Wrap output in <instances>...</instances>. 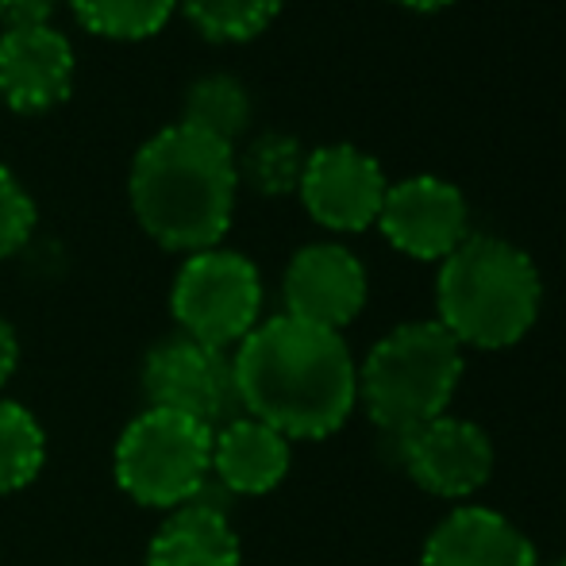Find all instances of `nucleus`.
Returning a JSON list of instances; mask_svg holds the SVG:
<instances>
[{
  "label": "nucleus",
  "instance_id": "obj_12",
  "mask_svg": "<svg viewBox=\"0 0 566 566\" xmlns=\"http://www.w3.org/2000/svg\"><path fill=\"white\" fill-rule=\"evenodd\" d=\"M74 43L54 23L0 31V101L20 116H43L74 93Z\"/></svg>",
  "mask_w": 566,
  "mask_h": 566
},
{
  "label": "nucleus",
  "instance_id": "obj_21",
  "mask_svg": "<svg viewBox=\"0 0 566 566\" xmlns=\"http://www.w3.org/2000/svg\"><path fill=\"white\" fill-rule=\"evenodd\" d=\"M35 224H39L35 197L23 189V181L8 166H0V262L20 254L31 243Z\"/></svg>",
  "mask_w": 566,
  "mask_h": 566
},
{
  "label": "nucleus",
  "instance_id": "obj_17",
  "mask_svg": "<svg viewBox=\"0 0 566 566\" xmlns=\"http://www.w3.org/2000/svg\"><path fill=\"white\" fill-rule=\"evenodd\" d=\"M308 150L290 132H259L235 150L239 189H251L259 197H290L297 193L305 174Z\"/></svg>",
  "mask_w": 566,
  "mask_h": 566
},
{
  "label": "nucleus",
  "instance_id": "obj_7",
  "mask_svg": "<svg viewBox=\"0 0 566 566\" xmlns=\"http://www.w3.org/2000/svg\"><path fill=\"white\" fill-rule=\"evenodd\" d=\"M139 386L147 405L186 412L209 428H220L224 420L239 417L231 350L205 347L181 332L158 339L143 355Z\"/></svg>",
  "mask_w": 566,
  "mask_h": 566
},
{
  "label": "nucleus",
  "instance_id": "obj_6",
  "mask_svg": "<svg viewBox=\"0 0 566 566\" xmlns=\"http://www.w3.org/2000/svg\"><path fill=\"white\" fill-rule=\"evenodd\" d=\"M262 274L247 254L231 247L186 254L170 285V316L181 336L217 350H235L262 316Z\"/></svg>",
  "mask_w": 566,
  "mask_h": 566
},
{
  "label": "nucleus",
  "instance_id": "obj_2",
  "mask_svg": "<svg viewBox=\"0 0 566 566\" xmlns=\"http://www.w3.org/2000/svg\"><path fill=\"white\" fill-rule=\"evenodd\" d=\"M235 150L186 124L150 135L127 170L135 224L158 247L197 254L220 247L235 220Z\"/></svg>",
  "mask_w": 566,
  "mask_h": 566
},
{
  "label": "nucleus",
  "instance_id": "obj_10",
  "mask_svg": "<svg viewBox=\"0 0 566 566\" xmlns=\"http://www.w3.org/2000/svg\"><path fill=\"white\" fill-rule=\"evenodd\" d=\"M374 228L405 259L443 262L470 235V205L440 174H412L386 189Z\"/></svg>",
  "mask_w": 566,
  "mask_h": 566
},
{
  "label": "nucleus",
  "instance_id": "obj_20",
  "mask_svg": "<svg viewBox=\"0 0 566 566\" xmlns=\"http://www.w3.org/2000/svg\"><path fill=\"white\" fill-rule=\"evenodd\" d=\"M285 0H181V12L209 43H251L282 15Z\"/></svg>",
  "mask_w": 566,
  "mask_h": 566
},
{
  "label": "nucleus",
  "instance_id": "obj_13",
  "mask_svg": "<svg viewBox=\"0 0 566 566\" xmlns=\"http://www.w3.org/2000/svg\"><path fill=\"white\" fill-rule=\"evenodd\" d=\"M536 544L521 524L490 505H451L420 547V566H539Z\"/></svg>",
  "mask_w": 566,
  "mask_h": 566
},
{
  "label": "nucleus",
  "instance_id": "obj_18",
  "mask_svg": "<svg viewBox=\"0 0 566 566\" xmlns=\"http://www.w3.org/2000/svg\"><path fill=\"white\" fill-rule=\"evenodd\" d=\"M46 467V428L28 405L0 397V497L20 493Z\"/></svg>",
  "mask_w": 566,
  "mask_h": 566
},
{
  "label": "nucleus",
  "instance_id": "obj_9",
  "mask_svg": "<svg viewBox=\"0 0 566 566\" xmlns=\"http://www.w3.org/2000/svg\"><path fill=\"white\" fill-rule=\"evenodd\" d=\"M389 178L374 155L355 143H328L308 150L297 197L313 224L332 235H358L378 224Z\"/></svg>",
  "mask_w": 566,
  "mask_h": 566
},
{
  "label": "nucleus",
  "instance_id": "obj_4",
  "mask_svg": "<svg viewBox=\"0 0 566 566\" xmlns=\"http://www.w3.org/2000/svg\"><path fill=\"white\" fill-rule=\"evenodd\" d=\"M467 374V350L440 321L389 328L358 363V405L386 440L451 412Z\"/></svg>",
  "mask_w": 566,
  "mask_h": 566
},
{
  "label": "nucleus",
  "instance_id": "obj_24",
  "mask_svg": "<svg viewBox=\"0 0 566 566\" xmlns=\"http://www.w3.org/2000/svg\"><path fill=\"white\" fill-rule=\"evenodd\" d=\"M397 8H409V12H440V8H451L454 0H389Z\"/></svg>",
  "mask_w": 566,
  "mask_h": 566
},
{
  "label": "nucleus",
  "instance_id": "obj_5",
  "mask_svg": "<svg viewBox=\"0 0 566 566\" xmlns=\"http://www.w3.org/2000/svg\"><path fill=\"white\" fill-rule=\"evenodd\" d=\"M212 428L174 409H147L127 420L113 448V478L127 501L155 513L189 505L209 485Z\"/></svg>",
  "mask_w": 566,
  "mask_h": 566
},
{
  "label": "nucleus",
  "instance_id": "obj_16",
  "mask_svg": "<svg viewBox=\"0 0 566 566\" xmlns=\"http://www.w3.org/2000/svg\"><path fill=\"white\" fill-rule=\"evenodd\" d=\"M251 116H254V101L247 93V85L235 74H224V70L201 74L186 90V97H181V124L224 143L231 150L247 139Z\"/></svg>",
  "mask_w": 566,
  "mask_h": 566
},
{
  "label": "nucleus",
  "instance_id": "obj_22",
  "mask_svg": "<svg viewBox=\"0 0 566 566\" xmlns=\"http://www.w3.org/2000/svg\"><path fill=\"white\" fill-rule=\"evenodd\" d=\"M66 0H0V31L15 28H43L59 15Z\"/></svg>",
  "mask_w": 566,
  "mask_h": 566
},
{
  "label": "nucleus",
  "instance_id": "obj_11",
  "mask_svg": "<svg viewBox=\"0 0 566 566\" xmlns=\"http://www.w3.org/2000/svg\"><path fill=\"white\" fill-rule=\"evenodd\" d=\"M366 297H370V274H366L363 259L336 239L305 243L285 262L282 301L285 316L293 321L343 332L363 316Z\"/></svg>",
  "mask_w": 566,
  "mask_h": 566
},
{
  "label": "nucleus",
  "instance_id": "obj_1",
  "mask_svg": "<svg viewBox=\"0 0 566 566\" xmlns=\"http://www.w3.org/2000/svg\"><path fill=\"white\" fill-rule=\"evenodd\" d=\"M239 412L262 420L290 443L328 440L358 409V363L343 332L277 313L235 350Z\"/></svg>",
  "mask_w": 566,
  "mask_h": 566
},
{
  "label": "nucleus",
  "instance_id": "obj_19",
  "mask_svg": "<svg viewBox=\"0 0 566 566\" xmlns=\"http://www.w3.org/2000/svg\"><path fill=\"white\" fill-rule=\"evenodd\" d=\"M74 20L90 35L116 39V43H139L170 23L181 0H66Z\"/></svg>",
  "mask_w": 566,
  "mask_h": 566
},
{
  "label": "nucleus",
  "instance_id": "obj_3",
  "mask_svg": "<svg viewBox=\"0 0 566 566\" xmlns=\"http://www.w3.org/2000/svg\"><path fill=\"white\" fill-rule=\"evenodd\" d=\"M544 277L513 239L470 231L440 262L436 321L462 350H509L539 321Z\"/></svg>",
  "mask_w": 566,
  "mask_h": 566
},
{
  "label": "nucleus",
  "instance_id": "obj_15",
  "mask_svg": "<svg viewBox=\"0 0 566 566\" xmlns=\"http://www.w3.org/2000/svg\"><path fill=\"white\" fill-rule=\"evenodd\" d=\"M293 467V443L282 432H274L262 420L239 417L224 420L220 428H212V459H209V478L235 497H266L285 482Z\"/></svg>",
  "mask_w": 566,
  "mask_h": 566
},
{
  "label": "nucleus",
  "instance_id": "obj_14",
  "mask_svg": "<svg viewBox=\"0 0 566 566\" xmlns=\"http://www.w3.org/2000/svg\"><path fill=\"white\" fill-rule=\"evenodd\" d=\"M143 566H243V544L231 524V497L212 478L189 505L166 513L150 536Z\"/></svg>",
  "mask_w": 566,
  "mask_h": 566
},
{
  "label": "nucleus",
  "instance_id": "obj_8",
  "mask_svg": "<svg viewBox=\"0 0 566 566\" xmlns=\"http://www.w3.org/2000/svg\"><path fill=\"white\" fill-rule=\"evenodd\" d=\"M394 451L412 485L440 501H454V505L478 497L497 467L490 432L454 412H443L412 432L394 436Z\"/></svg>",
  "mask_w": 566,
  "mask_h": 566
},
{
  "label": "nucleus",
  "instance_id": "obj_23",
  "mask_svg": "<svg viewBox=\"0 0 566 566\" xmlns=\"http://www.w3.org/2000/svg\"><path fill=\"white\" fill-rule=\"evenodd\" d=\"M20 370V336H15L12 324L0 316V397H4L8 381Z\"/></svg>",
  "mask_w": 566,
  "mask_h": 566
},
{
  "label": "nucleus",
  "instance_id": "obj_25",
  "mask_svg": "<svg viewBox=\"0 0 566 566\" xmlns=\"http://www.w3.org/2000/svg\"><path fill=\"white\" fill-rule=\"evenodd\" d=\"M539 566H566V555H555V559H547V563H539Z\"/></svg>",
  "mask_w": 566,
  "mask_h": 566
}]
</instances>
